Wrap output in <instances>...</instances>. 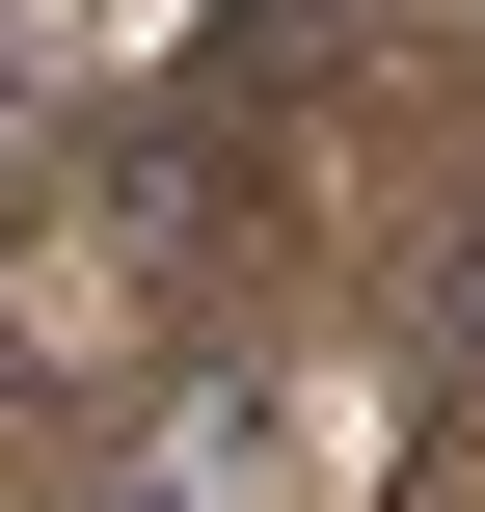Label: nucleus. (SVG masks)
<instances>
[{
	"mask_svg": "<svg viewBox=\"0 0 485 512\" xmlns=\"http://www.w3.org/2000/svg\"><path fill=\"white\" fill-rule=\"evenodd\" d=\"M432 378H459V405H485V243H459V270H432Z\"/></svg>",
	"mask_w": 485,
	"mask_h": 512,
	"instance_id": "f257e3e1",
	"label": "nucleus"
},
{
	"mask_svg": "<svg viewBox=\"0 0 485 512\" xmlns=\"http://www.w3.org/2000/svg\"><path fill=\"white\" fill-rule=\"evenodd\" d=\"M108 512H189V459H135V486H108Z\"/></svg>",
	"mask_w": 485,
	"mask_h": 512,
	"instance_id": "f03ea898",
	"label": "nucleus"
}]
</instances>
